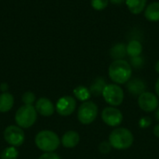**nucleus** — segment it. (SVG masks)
Wrapping results in <instances>:
<instances>
[{
    "instance_id": "dca6fc26",
    "label": "nucleus",
    "mask_w": 159,
    "mask_h": 159,
    "mask_svg": "<svg viewBox=\"0 0 159 159\" xmlns=\"http://www.w3.org/2000/svg\"><path fill=\"white\" fill-rule=\"evenodd\" d=\"M147 0H126L125 3L129 8V10L132 14H140L142 13L146 7Z\"/></svg>"
},
{
    "instance_id": "2eb2a0df",
    "label": "nucleus",
    "mask_w": 159,
    "mask_h": 159,
    "mask_svg": "<svg viewBox=\"0 0 159 159\" xmlns=\"http://www.w3.org/2000/svg\"><path fill=\"white\" fill-rule=\"evenodd\" d=\"M144 16L149 21H159V2L148 5L145 8Z\"/></svg>"
},
{
    "instance_id": "393cba45",
    "label": "nucleus",
    "mask_w": 159,
    "mask_h": 159,
    "mask_svg": "<svg viewBox=\"0 0 159 159\" xmlns=\"http://www.w3.org/2000/svg\"><path fill=\"white\" fill-rule=\"evenodd\" d=\"M113 147L111 146L110 143L109 142H102L100 146H99V149H100V152L102 153V154H108L111 152V149Z\"/></svg>"
},
{
    "instance_id": "4be33fe9",
    "label": "nucleus",
    "mask_w": 159,
    "mask_h": 159,
    "mask_svg": "<svg viewBox=\"0 0 159 159\" xmlns=\"http://www.w3.org/2000/svg\"><path fill=\"white\" fill-rule=\"evenodd\" d=\"M110 0H91V6L96 10H102L106 8Z\"/></svg>"
},
{
    "instance_id": "bb28decb",
    "label": "nucleus",
    "mask_w": 159,
    "mask_h": 159,
    "mask_svg": "<svg viewBox=\"0 0 159 159\" xmlns=\"http://www.w3.org/2000/svg\"><path fill=\"white\" fill-rule=\"evenodd\" d=\"M150 124H151V120L149 117H143L139 122V125L142 128H147L150 126Z\"/></svg>"
},
{
    "instance_id": "2f4dec72",
    "label": "nucleus",
    "mask_w": 159,
    "mask_h": 159,
    "mask_svg": "<svg viewBox=\"0 0 159 159\" xmlns=\"http://www.w3.org/2000/svg\"><path fill=\"white\" fill-rule=\"evenodd\" d=\"M156 118L157 120L159 122V107L157 109V113H156Z\"/></svg>"
},
{
    "instance_id": "4468645a",
    "label": "nucleus",
    "mask_w": 159,
    "mask_h": 159,
    "mask_svg": "<svg viewBox=\"0 0 159 159\" xmlns=\"http://www.w3.org/2000/svg\"><path fill=\"white\" fill-rule=\"evenodd\" d=\"M14 104V97L9 92L0 94V113H7L11 110Z\"/></svg>"
},
{
    "instance_id": "f3484780",
    "label": "nucleus",
    "mask_w": 159,
    "mask_h": 159,
    "mask_svg": "<svg viewBox=\"0 0 159 159\" xmlns=\"http://www.w3.org/2000/svg\"><path fill=\"white\" fill-rule=\"evenodd\" d=\"M106 82L105 80L102 78V77H97L95 78L90 87H89V91L91 93V95L93 96H100V95H102V92L106 87Z\"/></svg>"
},
{
    "instance_id": "423d86ee",
    "label": "nucleus",
    "mask_w": 159,
    "mask_h": 159,
    "mask_svg": "<svg viewBox=\"0 0 159 159\" xmlns=\"http://www.w3.org/2000/svg\"><path fill=\"white\" fill-rule=\"evenodd\" d=\"M102 97L104 101L111 106H118L123 102L124 92L121 87L118 85L109 84L106 85L102 92Z\"/></svg>"
},
{
    "instance_id": "20e7f679",
    "label": "nucleus",
    "mask_w": 159,
    "mask_h": 159,
    "mask_svg": "<svg viewBox=\"0 0 159 159\" xmlns=\"http://www.w3.org/2000/svg\"><path fill=\"white\" fill-rule=\"evenodd\" d=\"M37 119V112L33 105H22L15 114L16 124L21 129L32 127Z\"/></svg>"
},
{
    "instance_id": "6e6552de",
    "label": "nucleus",
    "mask_w": 159,
    "mask_h": 159,
    "mask_svg": "<svg viewBox=\"0 0 159 159\" xmlns=\"http://www.w3.org/2000/svg\"><path fill=\"white\" fill-rule=\"evenodd\" d=\"M75 107H76V101L74 97L63 96L58 100L55 109L59 115L62 116H68L75 112Z\"/></svg>"
},
{
    "instance_id": "72a5a7b5",
    "label": "nucleus",
    "mask_w": 159,
    "mask_h": 159,
    "mask_svg": "<svg viewBox=\"0 0 159 159\" xmlns=\"http://www.w3.org/2000/svg\"><path fill=\"white\" fill-rule=\"evenodd\" d=\"M0 159H1V155H0Z\"/></svg>"
},
{
    "instance_id": "9d476101",
    "label": "nucleus",
    "mask_w": 159,
    "mask_h": 159,
    "mask_svg": "<svg viewBox=\"0 0 159 159\" xmlns=\"http://www.w3.org/2000/svg\"><path fill=\"white\" fill-rule=\"evenodd\" d=\"M138 104L143 111L150 113L158 108V98L154 93L145 91L139 96Z\"/></svg>"
},
{
    "instance_id": "1a4fd4ad",
    "label": "nucleus",
    "mask_w": 159,
    "mask_h": 159,
    "mask_svg": "<svg viewBox=\"0 0 159 159\" xmlns=\"http://www.w3.org/2000/svg\"><path fill=\"white\" fill-rule=\"evenodd\" d=\"M102 118L103 122L110 127H116L121 124L123 120V115L121 111L115 106L106 107L102 113Z\"/></svg>"
},
{
    "instance_id": "5701e85b",
    "label": "nucleus",
    "mask_w": 159,
    "mask_h": 159,
    "mask_svg": "<svg viewBox=\"0 0 159 159\" xmlns=\"http://www.w3.org/2000/svg\"><path fill=\"white\" fill-rule=\"evenodd\" d=\"M21 99L24 105H33V103L35 102V95L31 91H27L22 95Z\"/></svg>"
},
{
    "instance_id": "b1692460",
    "label": "nucleus",
    "mask_w": 159,
    "mask_h": 159,
    "mask_svg": "<svg viewBox=\"0 0 159 159\" xmlns=\"http://www.w3.org/2000/svg\"><path fill=\"white\" fill-rule=\"evenodd\" d=\"M130 64L134 68H141L143 65V59L141 56L133 57V58L130 59Z\"/></svg>"
},
{
    "instance_id": "0eeeda50",
    "label": "nucleus",
    "mask_w": 159,
    "mask_h": 159,
    "mask_svg": "<svg viewBox=\"0 0 159 159\" xmlns=\"http://www.w3.org/2000/svg\"><path fill=\"white\" fill-rule=\"evenodd\" d=\"M4 139L10 146L19 147L23 143L25 135L21 128L11 125L6 128L4 131Z\"/></svg>"
},
{
    "instance_id": "6ab92c4d",
    "label": "nucleus",
    "mask_w": 159,
    "mask_h": 159,
    "mask_svg": "<svg viewBox=\"0 0 159 159\" xmlns=\"http://www.w3.org/2000/svg\"><path fill=\"white\" fill-rule=\"evenodd\" d=\"M110 55L114 60H123L127 55V46L123 43L115 45L110 49Z\"/></svg>"
},
{
    "instance_id": "412c9836",
    "label": "nucleus",
    "mask_w": 159,
    "mask_h": 159,
    "mask_svg": "<svg viewBox=\"0 0 159 159\" xmlns=\"http://www.w3.org/2000/svg\"><path fill=\"white\" fill-rule=\"evenodd\" d=\"M19 157V152L16 147L9 146L3 150L1 153V159H17Z\"/></svg>"
},
{
    "instance_id": "ddd939ff",
    "label": "nucleus",
    "mask_w": 159,
    "mask_h": 159,
    "mask_svg": "<svg viewBox=\"0 0 159 159\" xmlns=\"http://www.w3.org/2000/svg\"><path fill=\"white\" fill-rule=\"evenodd\" d=\"M79 134L75 130H69L63 134L61 138V144L65 148H74L79 143Z\"/></svg>"
},
{
    "instance_id": "7ed1b4c3",
    "label": "nucleus",
    "mask_w": 159,
    "mask_h": 159,
    "mask_svg": "<svg viewBox=\"0 0 159 159\" xmlns=\"http://www.w3.org/2000/svg\"><path fill=\"white\" fill-rule=\"evenodd\" d=\"M133 135L131 131L126 128H118L114 129L109 135V143L115 149L124 150L129 148L133 143Z\"/></svg>"
},
{
    "instance_id": "f03ea898",
    "label": "nucleus",
    "mask_w": 159,
    "mask_h": 159,
    "mask_svg": "<svg viewBox=\"0 0 159 159\" xmlns=\"http://www.w3.org/2000/svg\"><path fill=\"white\" fill-rule=\"evenodd\" d=\"M34 143L38 149L46 153L54 152L61 144L59 136L51 130H42L38 132L35 136Z\"/></svg>"
},
{
    "instance_id": "aec40b11",
    "label": "nucleus",
    "mask_w": 159,
    "mask_h": 159,
    "mask_svg": "<svg viewBox=\"0 0 159 159\" xmlns=\"http://www.w3.org/2000/svg\"><path fill=\"white\" fill-rule=\"evenodd\" d=\"M74 94L75 96V98L81 102H87L90 96L91 93L89 91V89L84 87V86H78L74 89Z\"/></svg>"
},
{
    "instance_id": "f8f14e48",
    "label": "nucleus",
    "mask_w": 159,
    "mask_h": 159,
    "mask_svg": "<svg viewBox=\"0 0 159 159\" xmlns=\"http://www.w3.org/2000/svg\"><path fill=\"white\" fill-rule=\"evenodd\" d=\"M127 88H128V90L132 95L140 96L141 94H143V92L146 91L147 86L143 80H141L139 78H134V79H131L128 82Z\"/></svg>"
},
{
    "instance_id": "39448f33",
    "label": "nucleus",
    "mask_w": 159,
    "mask_h": 159,
    "mask_svg": "<svg viewBox=\"0 0 159 159\" xmlns=\"http://www.w3.org/2000/svg\"><path fill=\"white\" fill-rule=\"evenodd\" d=\"M98 116V106L90 101L84 102L78 108L77 118L81 124H91Z\"/></svg>"
},
{
    "instance_id": "9b49d317",
    "label": "nucleus",
    "mask_w": 159,
    "mask_h": 159,
    "mask_svg": "<svg viewBox=\"0 0 159 159\" xmlns=\"http://www.w3.org/2000/svg\"><path fill=\"white\" fill-rule=\"evenodd\" d=\"M36 112L43 116H50L54 114L55 106L53 105L52 102L48 98H40L36 101L34 106Z\"/></svg>"
},
{
    "instance_id": "c756f323",
    "label": "nucleus",
    "mask_w": 159,
    "mask_h": 159,
    "mask_svg": "<svg viewBox=\"0 0 159 159\" xmlns=\"http://www.w3.org/2000/svg\"><path fill=\"white\" fill-rule=\"evenodd\" d=\"M126 0H110V2L112 4H115V5H120V4H123Z\"/></svg>"
},
{
    "instance_id": "a211bd4d",
    "label": "nucleus",
    "mask_w": 159,
    "mask_h": 159,
    "mask_svg": "<svg viewBox=\"0 0 159 159\" xmlns=\"http://www.w3.org/2000/svg\"><path fill=\"white\" fill-rule=\"evenodd\" d=\"M143 52V45L138 40H131L127 45V54L130 57H138L141 56Z\"/></svg>"
},
{
    "instance_id": "f257e3e1",
    "label": "nucleus",
    "mask_w": 159,
    "mask_h": 159,
    "mask_svg": "<svg viewBox=\"0 0 159 159\" xmlns=\"http://www.w3.org/2000/svg\"><path fill=\"white\" fill-rule=\"evenodd\" d=\"M109 76L116 84L128 83L131 77L130 64L125 60H115L109 66Z\"/></svg>"
},
{
    "instance_id": "a878e982",
    "label": "nucleus",
    "mask_w": 159,
    "mask_h": 159,
    "mask_svg": "<svg viewBox=\"0 0 159 159\" xmlns=\"http://www.w3.org/2000/svg\"><path fill=\"white\" fill-rule=\"evenodd\" d=\"M38 159H61L60 158V157L57 155V154H55V153H53V152H48V153H45V154H43Z\"/></svg>"
},
{
    "instance_id": "c85d7f7f",
    "label": "nucleus",
    "mask_w": 159,
    "mask_h": 159,
    "mask_svg": "<svg viewBox=\"0 0 159 159\" xmlns=\"http://www.w3.org/2000/svg\"><path fill=\"white\" fill-rule=\"evenodd\" d=\"M154 134L159 138V124H157L155 128H154Z\"/></svg>"
},
{
    "instance_id": "7c9ffc66",
    "label": "nucleus",
    "mask_w": 159,
    "mask_h": 159,
    "mask_svg": "<svg viewBox=\"0 0 159 159\" xmlns=\"http://www.w3.org/2000/svg\"><path fill=\"white\" fill-rule=\"evenodd\" d=\"M156 92H157V96L159 97V78L157 79V83H156Z\"/></svg>"
},
{
    "instance_id": "473e14b6",
    "label": "nucleus",
    "mask_w": 159,
    "mask_h": 159,
    "mask_svg": "<svg viewBox=\"0 0 159 159\" xmlns=\"http://www.w3.org/2000/svg\"><path fill=\"white\" fill-rule=\"evenodd\" d=\"M156 71L159 74V61L157 62V64H156Z\"/></svg>"
},
{
    "instance_id": "cd10ccee",
    "label": "nucleus",
    "mask_w": 159,
    "mask_h": 159,
    "mask_svg": "<svg viewBox=\"0 0 159 159\" xmlns=\"http://www.w3.org/2000/svg\"><path fill=\"white\" fill-rule=\"evenodd\" d=\"M7 89H8V85L7 83H2L0 85V90L2 92H7Z\"/></svg>"
}]
</instances>
